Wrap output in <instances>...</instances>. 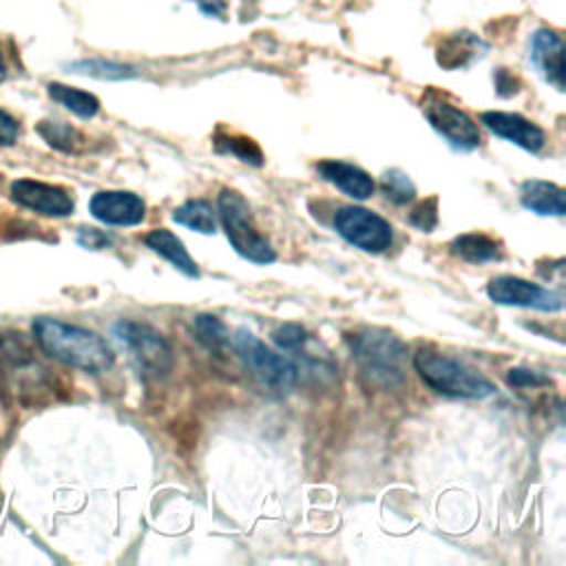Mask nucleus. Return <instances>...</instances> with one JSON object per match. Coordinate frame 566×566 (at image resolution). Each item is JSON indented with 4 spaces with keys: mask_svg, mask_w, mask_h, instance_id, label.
<instances>
[{
    "mask_svg": "<svg viewBox=\"0 0 566 566\" xmlns=\"http://www.w3.org/2000/svg\"><path fill=\"white\" fill-rule=\"evenodd\" d=\"M380 188H382V195L396 203V206H405L409 201L416 199V186L413 181L409 179L407 172L398 170V168H391L387 170L382 177H380Z\"/></svg>",
    "mask_w": 566,
    "mask_h": 566,
    "instance_id": "obj_25",
    "label": "nucleus"
},
{
    "mask_svg": "<svg viewBox=\"0 0 566 566\" xmlns=\"http://www.w3.org/2000/svg\"><path fill=\"white\" fill-rule=\"evenodd\" d=\"M7 75V66H4V60H2V53H0V80Z\"/></svg>",
    "mask_w": 566,
    "mask_h": 566,
    "instance_id": "obj_33",
    "label": "nucleus"
},
{
    "mask_svg": "<svg viewBox=\"0 0 566 566\" xmlns=\"http://www.w3.org/2000/svg\"><path fill=\"white\" fill-rule=\"evenodd\" d=\"M113 334L128 349L135 367L144 378L159 380L170 374L175 363L172 349L159 329L142 321L119 318L113 325Z\"/></svg>",
    "mask_w": 566,
    "mask_h": 566,
    "instance_id": "obj_6",
    "label": "nucleus"
},
{
    "mask_svg": "<svg viewBox=\"0 0 566 566\" xmlns=\"http://www.w3.org/2000/svg\"><path fill=\"white\" fill-rule=\"evenodd\" d=\"M9 192L18 206L46 217H69L75 208V201L69 195V190L35 179H15Z\"/></svg>",
    "mask_w": 566,
    "mask_h": 566,
    "instance_id": "obj_10",
    "label": "nucleus"
},
{
    "mask_svg": "<svg viewBox=\"0 0 566 566\" xmlns=\"http://www.w3.org/2000/svg\"><path fill=\"white\" fill-rule=\"evenodd\" d=\"M195 338L212 354H223L230 347V332L226 323L214 314H197L192 318Z\"/></svg>",
    "mask_w": 566,
    "mask_h": 566,
    "instance_id": "obj_20",
    "label": "nucleus"
},
{
    "mask_svg": "<svg viewBox=\"0 0 566 566\" xmlns=\"http://www.w3.org/2000/svg\"><path fill=\"white\" fill-rule=\"evenodd\" d=\"M217 214L237 254L256 265H268L276 261V250L259 232L252 210L241 192L232 188H221L217 195Z\"/></svg>",
    "mask_w": 566,
    "mask_h": 566,
    "instance_id": "obj_4",
    "label": "nucleus"
},
{
    "mask_svg": "<svg viewBox=\"0 0 566 566\" xmlns=\"http://www.w3.org/2000/svg\"><path fill=\"white\" fill-rule=\"evenodd\" d=\"M88 212L106 226H139L146 217V203L128 190H99L88 201Z\"/></svg>",
    "mask_w": 566,
    "mask_h": 566,
    "instance_id": "obj_11",
    "label": "nucleus"
},
{
    "mask_svg": "<svg viewBox=\"0 0 566 566\" xmlns=\"http://www.w3.org/2000/svg\"><path fill=\"white\" fill-rule=\"evenodd\" d=\"M49 95L62 104L64 108H69L71 113H75L77 117H95L99 113V99L93 95V93H86V91H80V88H73V86H66V84H57V82H51L49 84Z\"/></svg>",
    "mask_w": 566,
    "mask_h": 566,
    "instance_id": "obj_21",
    "label": "nucleus"
},
{
    "mask_svg": "<svg viewBox=\"0 0 566 566\" xmlns=\"http://www.w3.org/2000/svg\"><path fill=\"white\" fill-rule=\"evenodd\" d=\"M38 133L51 148L62 153H77L82 144L80 130H75L71 124H64V122H49V119L40 122Z\"/></svg>",
    "mask_w": 566,
    "mask_h": 566,
    "instance_id": "obj_23",
    "label": "nucleus"
},
{
    "mask_svg": "<svg viewBox=\"0 0 566 566\" xmlns=\"http://www.w3.org/2000/svg\"><path fill=\"white\" fill-rule=\"evenodd\" d=\"M486 51H489V44L480 35L469 33V31H458V33L447 35L438 44L436 60L442 69L458 71V69H467L469 64L480 60Z\"/></svg>",
    "mask_w": 566,
    "mask_h": 566,
    "instance_id": "obj_15",
    "label": "nucleus"
},
{
    "mask_svg": "<svg viewBox=\"0 0 566 566\" xmlns=\"http://www.w3.org/2000/svg\"><path fill=\"white\" fill-rule=\"evenodd\" d=\"M531 62L542 73V77L553 84L559 93L564 91V42L553 29H539L531 38Z\"/></svg>",
    "mask_w": 566,
    "mask_h": 566,
    "instance_id": "obj_13",
    "label": "nucleus"
},
{
    "mask_svg": "<svg viewBox=\"0 0 566 566\" xmlns=\"http://www.w3.org/2000/svg\"><path fill=\"white\" fill-rule=\"evenodd\" d=\"M272 343L281 352H292V354H305V345L310 343V334L303 325L298 323H281L279 327L272 329Z\"/></svg>",
    "mask_w": 566,
    "mask_h": 566,
    "instance_id": "obj_26",
    "label": "nucleus"
},
{
    "mask_svg": "<svg viewBox=\"0 0 566 566\" xmlns=\"http://www.w3.org/2000/svg\"><path fill=\"white\" fill-rule=\"evenodd\" d=\"M506 382H509L511 387L526 389V387H544V385H551V378L544 376L542 371H535V369H528V367H513V369H509V374H506Z\"/></svg>",
    "mask_w": 566,
    "mask_h": 566,
    "instance_id": "obj_28",
    "label": "nucleus"
},
{
    "mask_svg": "<svg viewBox=\"0 0 566 566\" xmlns=\"http://www.w3.org/2000/svg\"><path fill=\"white\" fill-rule=\"evenodd\" d=\"M480 122L497 137L528 150V153H539L546 144V133L531 119L517 115V113H506V111H484L480 115Z\"/></svg>",
    "mask_w": 566,
    "mask_h": 566,
    "instance_id": "obj_12",
    "label": "nucleus"
},
{
    "mask_svg": "<svg viewBox=\"0 0 566 566\" xmlns=\"http://www.w3.org/2000/svg\"><path fill=\"white\" fill-rule=\"evenodd\" d=\"M411 363L422 382L442 396L482 400L495 394V385L484 374L431 347H420Z\"/></svg>",
    "mask_w": 566,
    "mask_h": 566,
    "instance_id": "obj_3",
    "label": "nucleus"
},
{
    "mask_svg": "<svg viewBox=\"0 0 566 566\" xmlns=\"http://www.w3.org/2000/svg\"><path fill=\"white\" fill-rule=\"evenodd\" d=\"M334 230L354 248L371 254H380L391 248L394 230L387 219L363 208L340 206L334 212Z\"/></svg>",
    "mask_w": 566,
    "mask_h": 566,
    "instance_id": "obj_8",
    "label": "nucleus"
},
{
    "mask_svg": "<svg viewBox=\"0 0 566 566\" xmlns=\"http://www.w3.org/2000/svg\"><path fill=\"white\" fill-rule=\"evenodd\" d=\"M69 69L82 75L99 77V80H128L137 75L133 66L119 64V62H106V60H80V62H73Z\"/></svg>",
    "mask_w": 566,
    "mask_h": 566,
    "instance_id": "obj_24",
    "label": "nucleus"
},
{
    "mask_svg": "<svg viewBox=\"0 0 566 566\" xmlns=\"http://www.w3.org/2000/svg\"><path fill=\"white\" fill-rule=\"evenodd\" d=\"M146 248H150L155 254L164 256L175 270H179L188 279H199V268L195 259L188 254L184 241L168 228H153L144 234Z\"/></svg>",
    "mask_w": 566,
    "mask_h": 566,
    "instance_id": "obj_17",
    "label": "nucleus"
},
{
    "mask_svg": "<svg viewBox=\"0 0 566 566\" xmlns=\"http://www.w3.org/2000/svg\"><path fill=\"white\" fill-rule=\"evenodd\" d=\"M449 250L453 256H458L464 263L471 265H484V263H495L504 259V245L500 239L484 234V232H464L458 234L451 243Z\"/></svg>",
    "mask_w": 566,
    "mask_h": 566,
    "instance_id": "obj_18",
    "label": "nucleus"
},
{
    "mask_svg": "<svg viewBox=\"0 0 566 566\" xmlns=\"http://www.w3.org/2000/svg\"><path fill=\"white\" fill-rule=\"evenodd\" d=\"M75 239L86 250H104V248H108L113 243L111 234H106L104 230H97V228H86V226L77 228V237Z\"/></svg>",
    "mask_w": 566,
    "mask_h": 566,
    "instance_id": "obj_29",
    "label": "nucleus"
},
{
    "mask_svg": "<svg viewBox=\"0 0 566 566\" xmlns=\"http://www.w3.org/2000/svg\"><path fill=\"white\" fill-rule=\"evenodd\" d=\"M422 113L431 128L442 135L455 150H475L482 144L478 124L438 91L429 88L422 95Z\"/></svg>",
    "mask_w": 566,
    "mask_h": 566,
    "instance_id": "obj_7",
    "label": "nucleus"
},
{
    "mask_svg": "<svg viewBox=\"0 0 566 566\" xmlns=\"http://www.w3.org/2000/svg\"><path fill=\"white\" fill-rule=\"evenodd\" d=\"M172 221L201 234H214L217 219L208 199H188L172 210Z\"/></svg>",
    "mask_w": 566,
    "mask_h": 566,
    "instance_id": "obj_19",
    "label": "nucleus"
},
{
    "mask_svg": "<svg viewBox=\"0 0 566 566\" xmlns=\"http://www.w3.org/2000/svg\"><path fill=\"white\" fill-rule=\"evenodd\" d=\"M40 349L69 367L86 374H102L115 365V352L97 332L64 323L51 316H38L31 325Z\"/></svg>",
    "mask_w": 566,
    "mask_h": 566,
    "instance_id": "obj_1",
    "label": "nucleus"
},
{
    "mask_svg": "<svg viewBox=\"0 0 566 566\" xmlns=\"http://www.w3.org/2000/svg\"><path fill=\"white\" fill-rule=\"evenodd\" d=\"M190 2H195L210 18H223L226 15V2L223 0H190Z\"/></svg>",
    "mask_w": 566,
    "mask_h": 566,
    "instance_id": "obj_32",
    "label": "nucleus"
},
{
    "mask_svg": "<svg viewBox=\"0 0 566 566\" xmlns=\"http://www.w3.org/2000/svg\"><path fill=\"white\" fill-rule=\"evenodd\" d=\"M493 82H495L497 95H502V97H509V95L517 93V86H520L517 80L506 69H497L495 75H493Z\"/></svg>",
    "mask_w": 566,
    "mask_h": 566,
    "instance_id": "obj_31",
    "label": "nucleus"
},
{
    "mask_svg": "<svg viewBox=\"0 0 566 566\" xmlns=\"http://www.w3.org/2000/svg\"><path fill=\"white\" fill-rule=\"evenodd\" d=\"M230 345L259 385L279 396H285L294 389L298 380V367L283 354L270 349L248 327H237L230 336Z\"/></svg>",
    "mask_w": 566,
    "mask_h": 566,
    "instance_id": "obj_5",
    "label": "nucleus"
},
{
    "mask_svg": "<svg viewBox=\"0 0 566 566\" xmlns=\"http://www.w3.org/2000/svg\"><path fill=\"white\" fill-rule=\"evenodd\" d=\"M316 172L340 192L352 199H369L376 190V184L367 170L356 164L340 161V159H323L316 164Z\"/></svg>",
    "mask_w": 566,
    "mask_h": 566,
    "instance_id": "obj_14",
    "label": "nucleus"
},
{
    "mask_svg": "<svg viewBox=\"0 0 566 566\" xmlns=\"http://www.w3.org/2000/svg\"><path fill=\"white\" fill-rule=\"evenodd\" d=\"M409 226H413L420 232H433L438 228L440 214H438V195H431L422 199L411 212H409Z\"/></svg>",
    "mask_w": 566,
    "mask_h": 566,
    "instance_id": "obj_27",
    "label": "nucleus"
},
{
    "mask_svg": "<svg viewBox=\"0 0 566 566\" xmlns=\"http://www.w3.org/2000/svg\"><path fill=\"white\" fill-rule=\"evenodd\" d=\"M214 146H217L219 153H230L239 161L256 166V168L263 166V161H265L259 144L250 137H243V135H217Z\"/></svg>",
    "mask_w": 566,
    "mask_h": 566,
    "instance_id": "obj_22",
    "label": "nucleus"
},
{
    "mask_svg": "<svg viewBox=\"0 0 566 566\" xmlns=\"http://www.w3.org/2000/svg\"><path fill=\"white\" fill-rule=\"evenodd\" d=\"M18 133H20L18 122L9 113L0 111V146H13L18 139Z\"/></svg>",
    "mask_w": 566,
    "mask_h": 566,
    "instance_id": "obj_30",
    "label": "nucleus"
},
{
    "mask_svg": "<svg viewBox=\"0 0 566 566\" xmlns=\"http://www.w3.org/2000/svg\"><path fill=\"white\" fill-rule=\"evenodd\" d=\"M347 345L367 387L389 391L405 382L407 345L396 334L382 327H360L347 334Z\"/></svg>",
    "mask_w": 566,
    "mask_h": 566,
    "instance_id": "obj_2",
    "label": "nucleus"
},
{
    "mask_svg": "<svg viewBox=\"0 0 566 566\" xmlns=\"http://www.w3.org/2000/svg\"><path fill=\"white\" fill-rule=\"evenodd\" d=\"M520 203L542 217H564L566 214V190L553 181L526 179L520 186Z\"/></svg>",
    "mask_w": 566,
    "mask_h": 566,
    "instance_id": "obj_16",
    "label": "nucleus"
},
{
    "mask_svg": "<svg viewBox=\"0 0 566 566\" xmlns=\"http://www.w3.org/2000/svg\"><path fill=\"white\" fill-rule=\"evenodd\" d=\"M486 296L497 305L528 307L537 312H559L564 307V296L559 292L513 274L493 276L486 283Z\"/></svg>",
    "mask_w": 566,
    "mask_h": 566,
    "instance_id": "obj_9",
    "label": "nucleus"
}]
</instances>
